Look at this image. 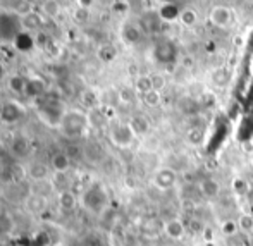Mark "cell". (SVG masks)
<instances>
[{
  "mask_svg": "<svg viewBox=\"0 0 253 246\" xmlns=\"http://www.w3.org/2000/svg\"><path fill=\"white\" fill-rule=\"evenodd\" d=\"M88 17H90V9L88 7H78L76 10H74V19L78 21V23H86Z\"/></svg>",
  "mask_w": 253,
  "mask_h": 246,
  "instance_id": "cell-37",
  "label": "cell"
},
{
  "mask_svg": "<svg viewBox=\"0 0 253 246\" xmlns=\"http://www.w3.org/2000/svg\"><path fill=\"white\" fill-rule=\"evenodd\" d=\"M159 16L162 21H169V23H172V21L179 19L181 16V9L176 5V3H164L162 7L159 9Z\"/></svg>",
  "mask_w": 253,
  "mask_h": 246,
  "instance_id": "cell-24",
  "label": "cell"
},
{
  "mask_svg": "<svg viewBox=\"0 0 253 246\" xmlns=\"http://www.w3.org/2000/svg\"><path fill=\"white\" fill-rule=\"evenodd\" d=\"M57 205H59L62 210H66V212H71V210H74L78 205H80V198H78V195L74 193V191L62 190L59 195H57Z\"/></svg>",
  "mask_w": 253,
  "mask_h": 246,
  "instance_id": "cell-18",
  "label": "cell"
},
{
  "mask_svg": "<svg viewBox=\"0 0 253 246\" xmlns=\"http://www.w3.org/2000/svg\"><path fill=\"white\" fill-rule=\"evenodd\" d=\"M233 191L236 197H248L250 195V183L243 177H234L233 179Z\"/></svg>",
  "mask_w": 253,
  "mask_h": 246,
  "instance_id": "cell-29",
  "label": "cell"
},
{
  "mask_svg": "<svg viewBox=\"0 0 253 246\" xmlns=\"http://www.w3.org/2000/svg\"><path fill=\"white\" fill-rule=\"evenodd\" d=\"M35 105H37V116L45 126L48 127H60V123L64 119V114H66V107H64L62 100L53 93H45L40 98L35 100Z\"/></svg>",
  "mask_w": 253,
  "mask_h": 246,
  "instance_id": "cell-1",
  "label": "cell"
},
{
  "mask_svg": "<svg viewBox=\"0 0 253 246\" xmlns=\"http://www.w3.org/2000/svg\"><path fill=\"white\" fill-rule=\"evenodd\" d=\"M42 12L47 17H57L60 14V2L59 0H43L42 2Z\"/></svg>",
  "mask_w": 253,
  "mask_h": 246,
  "instance_id": "cell-31",
  "label": "cell"
},
{
  "mask_svg": "<svg viewBox=\"0 0 253 246\" xmlns=\"http://www.w3.org/2000/svg\"><path fill=\"white\" fill-rule=\"evenodd\" d=\"M220 231H222L224 236L233 238L234 234H236L238 231H240V227H238L236 220H226V222H222V226H220Z\"/></svg>",
  "mask_w": 253,
  "mask_h": 246,
  "instance_id": "cell-36",
  "label": "cell"
},
{
  "mask_svg": "<svg viewBox=\"0 0 253 246\" xmlns=\"http://www.w3.org/2000/svg\"><path fill=\"white\" fill-rule=\"evenodd\" d=\"M117 57V48L110 43H103L97 48V59L103 64H110L114 62Z\"/></svg>",
  "mask_w": 253,
  "mask_h": 246,
  "instance_id": "cell-25",
  "label": "cell"
},
{
  "mask_svg": "<svg viewBox=\"0 0 253 246\" xmlns=\"http://www.w3.org/2000/svg\"><path fill=\"white\" fill-rule=\"evenodd\" d=\"M210 23L217 28H226L231 23V10L226 5H215L210 10Z\"/></svg>",
  "mask_w": 253,
  "mask_h": 246,
  "instance_id": "cell-15",
  "label": "cell"
},
{
  "mask_svg": "<svg viewBox=\"0 0 253 246\" xmlns=\"http://www.w3.org/2000/svg\"><path fill=\"white\" fill-rule=\"evenodd\" d=\"M152 83H153V90L155 91H162L166 88L167 81L162 74H152Z\"/></svg>",
  "mask_w": 253,
  "mask_h": 246,
  "instance_id": "cell-39",
  "label": "cell"
},
{
  "mask_svg": "<svg viewBox=\"0 0 253 246\" xmlns=\"http://www.w3.org/2000/svg\"><path fill=\"white\" fill-rule=\"evenodd\" d=\"M179 21H181V24L191 28V26H195V24H197L198 16H197V12H195L193 9H183V10H181Z\"/></svg>",
  "mask_w": 253,
  "mask_h": 246,
  "instance_id": "cell-33",
  "label": "cell"
},
{
  "mask_svg": "<svg viewBox=\"0 0 253 246\" xmlns=\"http://www.w3.org/2000/svg\"><path fill=\"white\" fill-rule=\"evenodd\" d=\"M229 71L224 69V67H220V69H215L212 73V81L217 84V86H224V84L229 81Z\"/></svg>",
  "mask_w": 253,
  "mask_h": 246,
  "instance_id": "cell-34",
  "label": "cell"
},
{
  "mask_svg": "<svg viewBox=\"0 0 253 246\" xmlns=\"http://www.w3.org/2000/svg\"><path fill=\"white\" fill-rule=\"evenodd\" d=\"M162 233L166 238L172 241H181L184 236H186V224L183 222L177 217H172V219H167L162 222Z\"/></svg>",
  "mask_w": 253,
  "mask_h": 246,
  "instance_id": "cell-8",
  "label": "cell"
},
{
  "mask_svg": "<svg viewBox=\"0 0 253 246\" xmlns=\"http://www.w3.org/2000/svg\"><path fill=\"white\" fill-rule=\"evenodd\" d=\"M124 9H126V3H116V5H114L116 12H124Z\"/></svg>",
  "mask_w": 253,
  "mask_h": 246,
  "instance_id": "cell-41",
  "label": "cell"
},
{
  "mask_svg": "<svg viewBox=\"0 0 253 246\" xmlns=\"http://www.w3.org/2000/svg\"><path fill=\"white\" fill-rule=\"evenodd\" d=\"M24 117V107L16 100H7L0 107V123L2 124H16Z\"/></svg>",
  "mask_w": 253,
  "mask_h": 246,
  "instance_id": "cell-6",
  "label": "cell"
},
{
  "mask_svg": "<svg viewBox=\"0 0 253 246\" xmlns=\"http://www.w3.org/2000/svg\"><path fill=\"white\" fill-rule=\"evenodd\" d=\"M80 100H81V105L86 107L88 110H93L98 107V95L95 93L93 90H90V88H86V90L81 91Z\"/></svg>",
  "mask_w": 253,
  "mask_h": 246,
  "instance_id": "cell-28",
  "label": "cell"
},
{
  "mask_svg": "<svg viewBox=\"0 0 253 246\" xmlns=\"http://www.w3.org/2000/svg\"><path fill=\"white\" fill-rule=\"evenodd\" d=\"M21 21L9 12H0V38L14 40L21 33Z\"/></svg>",
  "mask_w": 253,
  "mask_h": 246,
  "instance_id": "cell-7",
  "label": "cell"
},
{
  "mask_svg": "<svg viewBox=\"0 0 253 246\" xmlns=\"http://www.w3.org/2000/svg\"><path fill=\"white\" fill-rule=\"evenodd\" d=\"M236 222H238V227H240L241 233H245V234L253 233V215L250 212L240 213V217H238Z\"/></svg>",
  "mask_w": 253,
  "mask_h": 246,
  "instance_id": "cell-30",
  "label": "cell"
},
{
  "mask_svg": "<svg viewBox=\"0 0 253 246\" xmlns=\"http://www.w3.org/2000/svg\"><path fill=\"white\" fill-rule=\"evenodd\" d=\"M198 186V193H200L202 198L205 200H217L220 197V193H222V186H220V183L217 179H213V177H203L197 183Z\"/></svg>",
  "mask_w": 253,
  "mask_h": 246,
  "instance_id": "cell-10",
  "label": "cell"
},
{
  "mask_svg": "<svg viewBox=\"0 0 253 246\" xmlns=\"http://www.w3.org/2000/svg\"><path fill=\"white\" fill-rule=\"evenodd\" d=\"M5 78V66L2 64V60H0V81Z\"/></svg>",
  "mask_w": 253,
  "mask_h": 246,
  "instance_id": "cell-42",
  "label": "cell"
},
{
  "mask_svg": "<svg viewBox=\"0 0 253 246\" xmlns=\"http://www.w3.org/2000/svg\"><path fill=\"white\" fill-rule=\"evenodd\" d=\"M12 43H14V48L19 50V52H30V50H33L37 47L35 37L31 33H28V31H21V33L12 40Z\"/></svg>",
  "mask_w": 253,
  "mask_h": 246,
  "instance_id": "cell-20",
  "label": "cell"
},
{
  "mask_svg": "<svg viewBox=\"0 0 253 246\" xmlns=\"http://www.w3.org/2000/svg\"><path fill=\"white\" fill-rule=\"evenodd\" d=\"M9 152L14 159L21 160V159H26L28 155L31 153V143L24 134H14L12 140L9 143Z\"/></svg>",
  "mask_w": 253,
  "mask_h": 246,
  "instance_id": "cell-11",
  "label": "cell"
},
{
  "mask_svg": "<svg viewBox=\"0 0 253 246\" xmlns=\"http://www.w3.org/2000/svg\"><path fill=\"white\" fill-rule=\"evenodd\" d=\"M134 90H136V93L141 95V97H143L145 93H148V91H152L153 90L152 74H140V76H136V80H134Z\"/></svg>",
  "mask_w": 253,
  "mask_h": 246,
  "instance_id": "cell-26",
  "label": "cell"
},
{
  "mask_svg": "<svg viewBox=\"0 0 253 246\" xmlns=\"http://www.w3.org/2000/svg\"><path fill=\"white\" fill-rule=\"evenodd\" d=\"M143 37V30L134 23H124L121 28V38L126 45H136Z\"/></svg>",
  "mask_w": 253,
  "mask_h": 246,
  "instance_id": "cell-12",
  "label": "cell"
},
{
  "mask_svg": "<svg viewBox=\"0 0 253 246\" xmlns=\"http://www.w3.org/2000/svg\"><path fill=\"white\" fill-rule=\"evenodd\" d=\"M141 98H143L145 105H148V107H159L160 105V100H162V97H160V91H155V90L145 93Z\"/></svg>",
  "mask_w": 253,
  "mask_h": 246,
  "instance_id": "cell-35",
  "label": "cell"
},
{
  "mask_svg": "<svg viewBox=\"0 0 253 246\" xmlns=\"http://www.w3.org/2000/svg\"><path fill=\"white\" fill-rule=\"evenodd\" d=\"M152 184L160 191H169L177 184V172L172 167H159L152 176Z\"/></svg>",
  "mask_w": 253,
  "mask_h": 246,
  "instance_id": "cell-5",
  "label": "cell"
},
{
  "mask_svg": "<svg viewBox=\"0 0 253 246\" xmlns=\"http://www.w3.org/2000/svg\"><path fill=\"white\" fill-rule=\"evenodd\" d=\"M136 138L138 136L134 134V131L131 129L129 123H116L109 129L110 143L121 150L131 148L134 145V141H136Z\"/></svg>",
  "mask_w": 253,
  "mask_h": 246,
  "instance_id": "cell-4",
  "label": "cell"
},
{
  "mask_svg": "<svg viewBox=\"0 0 253 246\" xmlns=\"http://www.w3.org/2000/svg\"><path fill=\"white\" fill-rule=\"evenodd\" d=\"M21 26L30 33V31H40V26H42V17L38 12H33V10H28L23 17H21Z\"/></svg>",
  "mask_w": 253,
  "mask_h": 246,
  "instance_id": "cell-22",
  "label": "cell"
},
{
  "mask_svg": "<svg viewBox=\"0 0 253 246\" xmlns=\"http://www.w3.org/2000/svg\"><path fill=\"white\" fill-rule=\"evenodd\" d=\"M45 93H47V83H45L42 78H28L24 97H28L31 100H37Z\"/></svg>",
  "mask_w": 253,
  "mask_h": 246,
  "instance_id": "cell-13",
  "label": "cell"
},
{
  "mask_svg": "<svg viewBox=\"0 0 253 246\" xmlns=\"http://www.w3.org/2000/svg\"><path fill=\"white\" fill-rule=\"evenodd\" d=\"M80 205L91 215H102L109 208V191L100 181H95L80 195Z\"/></svg>",
  "mask_w": 253,
  "mask_h": 246,
  "instance_id": "cell-2",
  "label": "cell"
},
{
  "mask_svg": "<svg viewBox=\"0 0 253 246\" xmlns=\"http://www.w3.org/2000/svg\"><path fill=\"white\" fill-rule=\"evenodd\" d=\"M136 97H138V93H136V90L134 88H121L119 90V93H117V98H119V102L121 103H126V105H131V103H134L136 102Z\"/></svg>",
  "mask_w": 253,
  "mask_h": 246,
  "instance_id": "cell-32",
  "label": "cell"
},
{
  "mask_svg": "<svg viewBox=\"0 0 253 246\" xmlns=\"http://www.w3.org/2000/svg\"><path fill=\"white\" fill-rule=\"evenodd\" d=\"M52 169L50 165H47V164L43 162H33L30 165V169H28V176H30L31 181H45L48 179V176H50Z\"/></svg>",
  "mask_w": 253,
  "mask_h": 246,
  "instance_id": "cell-19",
  "label": "cell"
},
{
  "mask_svg": "<svg viewBox=\"0 0 253 246\" xmlns=\"http://www.w3.org/2000/svg\"><path fill=\"white\" fill-rule=\"evenodd\" d=\"M52 246H69L67 243H64V241H57L55 245H52Z\"/></svg>",
  "mask_w": 253,
  "mask_h": 246,
  "instance_id": "cell-43",
  "label": "cell"
},
{
  "mask_svg": "<svg viewBox=\"0 0 253 246\" xmlns=\"http://www.w3.org/2000/svg\"><path fill=\"white\" fill-rule=\"evenodd\" d=\"M24 205H26V208L30 213H33V215H40V213H43L45 210H47L48 202H47V198L42 197V195L31 193L30 197L26 198Z\"/></svg>",
  "mask_w": 253,
  "mask_h": 246,
  "instance_id": "cell-17",
  "label": "cell"
},
{
  "mask_svg": "<svg viewBox=\"0 0 253 246\" xmlns=\"http://www.w3.org/2000/svg\"><path fill=\"white\" fill-rule=\"evenodd\" d=\"M129 126L136 136H145L150 131V121L145 116H141V114H136V116H133L129 119Z\"/></svg>",
  "mask_w": 253,
  "mask_h": 246,
  "instance_id": "cell-21",
  "label": "cell"
},
{
  "mask_svg": "<svg viewBox=\"0 0 253 246\" xmlns=\"http://www.w3.org/2000/svg\"><path fill=\"white\" fill-rule=\"evenodd\" d=\"M71 164H73V159L67 155V152H57L50 159V169L55 174H66L71 169Z\"/></svg>",
  "mask_w": 253,
  "mask_h": 246,
  "instance_id": "cell-14",
  "label": "cell"
},
{
  "mask_svg": "<svg viewBox=\"0 0 253 246\" xmlns=\"http://www.w3.org/2000/svg\"><path fill=\"white\" fill-rule=\"evenodd\" d=\"M48 40H50V37H48L47 33H43V31H38L37 37H35V43H37V47H40V48L47 47Z\"/></svg>",
  "mask_w": 253,
  "mask_h": 246,
  "instance_id": "cell-40",
  "label": "cell"
},
{
  "mask_svg": "<svg viewBox=\"0 0 253 246\" xmlns=\"http://www.w3.org/2000/svg\"><path fill=\"white\" fill-rule=\"evenodd\" d=\"M26 83H28V78L23 76V74H12V76L7 78V86L16 95H24Z\"/></svg>",
  "mask_w": 253,
  "mask_h": 246,
  "instance_id": "cell-23",
  "label": "cell"
},
{
  "mask_svg": "<svg viewBox=\"0 0 253 246\" xmlns=\"http://www.w3.org/2000/svg\"><path fill=\"white\" fill-rule=\"evenodd\" d=\"M162 23L164 21L160 19L159 12H147L143 14V17L140 19V28L145 31V33H159L160 28H162Z\"/></svg>",
  "mask_w": 253,
  "mask_h": 246,
  "instance_id": "cell-16",
  "label": "cell"
},
{
  "mask_svg": "<svg viewBox=\"0 0 253 246\" xmlns=\"http://www.w3.org/2000/svg\"><path fill=\"white\" fill-rule=\"evenodd\" d=\"M202 138H203V129H202V127H191V129L188 131V140H190L193 145L200 143Z\"/></svg>",
  "mask_w": 253,
  "mask_h": 246,
  "instance_id": "cell-38",
  "label": "cell"
},
{
  "mask_svg": "<svg viewBox=\"0 0 253 246\" xmlns=\"http://www.w3.org/2000/svg\"><path fill=\"white\" fill-rule=\"evenodd\" d=\"M176 55H177V48L172 41L169 40H164V41H159L153 48V57H155L157 62L160 64H170L176 60Z\"/></svg>",
  "mask_w": 253,
  "mask_h": 246,
  "instance_id": "cell-9",
  "label": "cell"
},
{
  "mask_svg": "<svg viewBox=\"0 0 253 246\" xmlns=\"http://www.w3.org/2000/svg\"><path fill=\"white\" fill-rule=\"evenodd\" d=\"M88 127H90L88 114H84L80 109H67L59 129L62 136L67 138V140H80L86 133Z\"/></svg>",
  "mask_w": 253,
  "mask_h": 246,
  "instance_id": "cell-3",
  "label": "cell"
},
{
  "mask_svg": "<svg viewBox=\"0 0 253 246\" xmlns=\"http://www.w3.org/2000/svg\"><path fill=\"white\" fill-rule=\"evenodd\" d=\"M107 114H103V110H100L97 107V109L90 110L88 112V124H90L91 127H97V129H100L107 124Z\"/></svg>",
  "mask_w": 253,
  "mask_h": 246,
  "instance_id": "cell-27",
  "label": "cell"
}]
</instances>
